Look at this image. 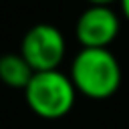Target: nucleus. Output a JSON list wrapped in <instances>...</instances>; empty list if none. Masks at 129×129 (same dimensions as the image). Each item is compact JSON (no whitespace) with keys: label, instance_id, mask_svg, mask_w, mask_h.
Wrapping results in <instances>:
<instances>
[{"label":"nucleus","instance_id":"nucleus-4","mask_svg":"<svg viewBox=\"0 0 129 129\" xmlns=\"http://www.w3.org/2000/svg\"><path fill=\"white\" fill-rule=\"evenodd\" d=\"M119 16L111 6H89L75 24L77 40L83 48H107L119 34Z\"/></svg>","mask_w":129,"mask_h":129},{"label":"nucleus","instance_id":"nucleus-7","mask_svg":"<svg viewBox=\"0 0 129 129\" xmlns=\"http://www.w3.org/2000/svg\"><path fill=\"white\" fill-rule=\"evenodd\" d=\"M119 2H121V12H123L125 20L129 22V0H119Z\"/></svg>","mask_w":129,"mask_h":129},{"label":"nucleus","instance_id":"nucleus-2","mask_svg":"<svg viewBox=\"0 0 129 129\" xmlns=\"http://www.w3.org/2000/svg\"><path fill=\"white\" fill-rule=\"evenodd\" d=\"M28 109L40 119H60L71 113L77 101V89L69 75L56 71L34 73L24 89Z\"/></svg>","mask_w":129,"mask_h":129},{"label":"nucleus","instance_id":"nucleus-6","mask_svg":"<svg viewBox=\"0 0 129 129\" xmlns=\"http://www.w3.org/2000/svg\"><path fill=\"white\" fill-rule=\"evenodd\" d=\"M87 2H89V6H111L119 0H87Z\"/></svg>","mask_w":129,"mask_h":129},{"label":"nucleus","instance_id":"nucleus-3","mask_svg":"<svg viewBox=\"0 0 129 129\" xmlns=\"http://www.w3.org/2000/svg\"><path fill=\"white\" fill-rule=\"evenodd\" d=\"M64 52L67 40L62 32L48 22L30 26L20 42V54L34 73L56 71L64 58Z\"/></svg>","mask_w":129,"mask_h":129},{"label":"nucleus","instance_id":"nucleus-1","mask_svg":"<svg viewBox=\"0 0 129 129\" xmlns=\"http://www.w3.org/2000/svg\"><path fill=\"white\" fill-rule=\"evenodd\" d=\"M71 81L77 93L103 101L121 87V64L109 48H81L71 64Z\"/></svg>","mask_w":129,"mask_h":129},{"label":"nucleus","instance_id":"nucleus-5","mask_svg":"<svg viewBox=\"0 0 129 129\" xmlns=\"http://www.w3.org/2000/svg\"><path fill=\"white\" fill-rule=\"evenodd\" d=\"M34 71L22 58V54H2L0 56V83L10 89H26Z\"/></svg>","mask_w":129,"mask_h":129}]
</instances>
